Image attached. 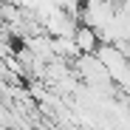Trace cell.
Segmentation results:
<instances>
[{
  "label": "cell",
  "instance_id": "2",
  "mask_svg": "<svg viewBox=\"0 0 130 130\" xmlns=\"http://www.w3.org/2000/svg\"><path fill=\"white\" fill-rule=\"evenodd\" d=\"M74 40H76V45H79V51H82V54H96V48L102 45L99 31H96L93 26H88V23H82V26L76 28Z\"/></svg>",
  "mask_w": 130,
  "mask_h": 130
},
{
  "label": "cell",
  "instance_id": "1",
  "mask_svg": "<svg viewBox=\"0 0 130 130\" xmlns=\"http://www.w3.org/2000/svg\"><path fill=\"white\" fill-rule=\"evenodd\" d=\"M74 68H76V76H82L85 85H93V88H113V76L107 71V65L102 62L99 54H79L74 59Z\"/></svg>",
  "mask_w": 130,
  "mask_h": 130
}]
</instances>
